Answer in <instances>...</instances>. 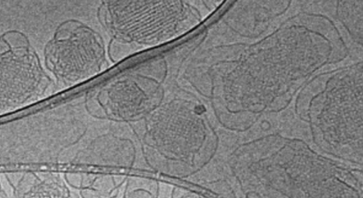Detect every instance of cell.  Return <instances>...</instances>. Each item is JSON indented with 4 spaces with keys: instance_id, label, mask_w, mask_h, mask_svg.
<instances>
[{
    "instance_id": "obj_1",
    "label": "cell",
    "mask_w": 363,
    "mask_h": 198,
    "mask_svg": "<svg viewBox=\"0 0 363 198\" xmlns=\"http://www.w3.org/2000/svg\"><path fill=\"white\" fill-rule=\"evenodd\" d=\"M101 17L116 39L148 47L177 38L196 22L194 13L182 1H107Z\"/></svg>"
},
{
    "instance_id": "obj_2",
    "label": "cell",
    "mask_w": 363,
    "mask_h": 198,
    "mask_svg": "<svg viewBox=\"0 0 363 198\" xmlns=\"http://www.w3.org/2000/svg\"><path fill=\"white\" fill-rule=\"evenodd\" d=\"M50 84L23 34L12 31L0 35V114L35 102Z\"/></svg>"
},
{
    "instance_id": "obj_3",
    "label": "cell",
    "mask_w": 363,
    "mask_h": 198,
    "mask_svg": "<svg viewBox=\"0 0 363 198\" xmlns=\"http://www.w3.org/2000/svg\"><path fill=\"white\" fill-rule=\"evenodd\" d=\"M45 62L59 82L72 86L101 71L104 63V50L90 28L65 23L57 28L47 43Z\"/></svg>"
},
{
    "instance_id": "obj_4",
    "label": "cell",
    "mask_w": 363,
    "mask_h": 198,
    "mask_svg": "<svg viewBox=\"0 0 363 198\" xmlns=\"http://www.w3.org/2000/svg\"><path fill=\"white\" fill-rule=\"evenodd\" d=\"M189 104L172 101L155 112L148 123L151 143L171 159L186 160L202 145L203 121Z\"/></svg>"
},
{
    "instance_id": "obj_5",
    "label": "cell",
    "mask_w": 363,
    "mask_h": 198,
    "mask_svg": "<svg viewBox=\"0 0 363 198\" xmlns=\"http://www.w3.org/2000/svg\"><path fill=\"white\" fill-rule=\"evenodd\" d=\"M101 105L106 112L119 119H133L146 113L152 99L148 94L133 79H119L100 94Z\"/></svg>"
},
{
    "instance_id": "obj_6",
    "label": "cell",
    "mask_w": 363,
    "mask_h": 198,
    "mask_svg": "<svg viewBox=\"0 0 363 198\" xmlns=\"http://www.w3.org/2000/svg\"><path fill=\"white\" fill-rule=\"evenodd\" d=\"M13 198H73L63 179L51 172L27 171L5 175Z\"/></svg>"
},
{
    "instance_id": "obj_7",
    "label": "cell",
    "mask_w": 363,
    "mask_h": 198,
    "mask_svg": "<svg viewBox=\"0 0 363 198\" xmlns=\"http://www.w3.org/2000/svg\"><path fill=\"white\" fill-rule=\"evenodd\" d=\"M340 19L354 40L362 45V1H339Z\"/></svg>"
},
{
    "instance_id": "obj_8",
    "label": "cell",
    "mask_w": 363,
    "mask_h": 198,
    "mask_svg": "<svg viewBox=\"0 0 363 198\" xmlns=\"http://www.w3.org/2000/svg\"><path fill=\"white\" fill-rule=\"evenodd\" d=\"M125 198H153L152 197V196L148 193H144V192H142L140 194L138 195V192H136L134 194V195H129L128 197H125Z\"/></svg>"
},
{
    "instance_id": "obj_9",
    "label": "cell",
    "mask_w": 363,
    "mask_h": 198,
    "mask_svg": "<svg viewBox=\"0 0 363 198\" xmlns=\"http://www.w3.org/2000/svg\"><path fill=\"white\" fill-rule=\"evenodd\" d=\"M0 198H8L7 194L4 189V188L1 186V184L0 182Z\"/></svg>"
}]
</instances>
